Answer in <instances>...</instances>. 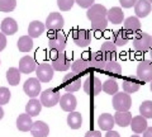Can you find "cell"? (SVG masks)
I'll return each mask as SVG.
<instances>
[{
  "mask_svg": "<svg viewBox=\"0 0 152 137\" xmlns=\"http://www.w3.org/2000/svg\"><path fill=\"white\" fill-rule=\"evenodd\" d=\"M67 45V40L66 36L61 32H50L48 34V48L51 52L53 53H60L64 52Z\"/></svg>",
  "mask_w": 152,
  "mask_h": 137,
  "instance_id": "cell-1",
  "label": "cell"
},
{
  "mask_svg": "<svg viewBox=\"0 0 152 137\" xmlns=\"http://www.w3.org/2000/svg\"><path fill=\"white\" fill-rule=\"evenodd\" d=\"M132 107L131 95L127 93H117L113 95V108L117 112H129Z\"/></svg>",
  "mask_w": 152,
  "mask_h": 137,
  "instance_id": "cell-2",
  "label": "cell"
},
{
  "mask_svg": "<svg viewBox=\"0 0 152 137\" xmlns=\"http://www.w3.org/2000/svg\"><path fill=\"white\" fill-rule=\"evenodd\" d=\"M133 48L137 52H148L151 50V36L145 32H138L132 41Z\"/></svg>",
  "mask_w": 152,
  "mask_h": 137,
  "instance_id": "cell-3",
  "label": "cell"
},
{
  "mask_svg": "<svg viewBox=\"0 0 152 137\" xmlns=\"http://www.w3.org/2000/svg\"><path fill=\"white\" fill-rule=\"evenodd\" d=\"M103 89V84L102 80L98 76H94V75H89V76L85 79L84 81V92L89 94V95H98V94L102 93Z\"/></svg>",
  "mask_w": 152,
  "mask_h": 137,
  "instance_id": "cell-4",
  "label": "cell"
},
{
  "mask_svg": "<svg viewBox=\"0 0 152 137\" xmlns=\"http://www.w3.org/2000/svg\"><path fill=\"white\" fill-rule=\"evenodd\" d=\"M60 93L57 89L53 88H50V89H46L45 92L41 93V104L45 105L47 108H52L55 107L56 104H58L60 102Z\"/></svg>",
  "mask_w": 152,
  "mask_h": 137,
  "instance_id": "cell-5",
  "label": "cell"
},
{
  "mask_svg": "<svg viewBox=\"0 0 152 137\" xmlns=\"http://www.w3.org/2000/svg\"><path fill=\"white\" fill-rule=\"evenodd\" d=\"M64 26H65L64 17L60 13H56V12H52L47 17L46 23H45L46 29H48L50 32H61Z\"/></svg>",
  "mask_w": 152,
  "mask_h": 137,
  "instance_id": "cell-6",
  "label": "cell"
},
{
  "mask_svg": "<svg viewBox=\"0 0 152 137\" xmlns=\"http://www.w3.org/2000/svg\"><path fill=\"white\" fill-rule=\"evenodd\" d=\"M51 66L56 71H66V70H69L71 67V60L65 52L53 53Z\"/></svg>",
  "mask_w": 152,
  "mask_h": 137,
  "instance_id": "cell-7",
  "label": "cell"
},
{
  "mask_svg": "<svg viewBox=\"0 0 152 137\" xmlns=\"http://www.w3.org/2000/svg\"><path fill=\"white\" fill-rule=\"evenodd\" d=\"M62 88L67 93L77 92L81 88V78L72 74H66L62 79Z\"/></svg>",
  "mask_w": 152,
  "mask_h": 137,
  "instance_id": "cell-8",
  "label": "cell"
},
{
  "mask_svg": "<svg viewBox=\"0 0 152 137\" xmlns=\"http://www.w3.org/2000/svg\"><path fill=\"white\" fill-rule=\"evenodd\" d=\"M72 41L77 47H88L91 43V33L88 29H75L72 32Z\"/></svg>",
  "mask_w": 152,
  "mask_h": 137,
  "instance_id": "cell-9",
  "label": "cell"
},
{
  "mask_svg": "<svg viewBox=\"0 0 152 137\" xmlns=\"http://www.w3.org/2000/svg\"><path fill=\"white\" fill-rule=\"evenodd\" d=\"M36 74H37V79L39 80L41 83H48V81L52 80V78H53L55 70L51 66V64L43 62V64L37 65Z\"/></svg>",
  "mask_w": 152,
  "mask_h": 137,
  "instance_id": "cell-10",
  "label": "cell"
},
{
  "mask_svg": "<svg viewBox=\"0 0 152 137\" xmlns=\"http://www.w3.org/2000/svg\"><path fill=\"white\" fill-rule=\"evenodd\" d=\"M137 78L140 81L151 83L152 81V64L148 61H141L137 66Z\"/></svg>",
  "mask_w": 152,
  "mask_h": 137,
  "instance_id": "cell-11",
  "label": "cell"
},
{
  "mask_svg": "<svg viewBox=\"0 0 152 137\" xmlns=\"http://www.w3.org/2000/svg\"><path fill=\"white\" fill-rule=\"evenodd\" d=\"M23 90L29 98H36L41 94V81L37 78H31L23 85Z\"/></svg>",
  "mask_w": 152,
  "mask_h": 137,
  "instance_id": "cell-12",
  "label": "cell"
},
{
  "mask_svg": "<svg viewBox=\"0 0 152 137\" xmlns=\"http://www.w3.org/2000/svg\"><path fill=\"white\" fill-rule=\"evenodd\" d=\"M107 8L102 5V4H94L93 7H90L86 12V17L90 22L98 21V19H103L107 18Z\"/></svg>",
  "mask_w": 152,
  "mask_h": 137,
  "instance_id": "cell-13",
  "label": "cell"
},
{
  "mask_svg": "<svg viewBox=\"0 0 152 137\" xmlns=\"http://www.w3.org/2000/svg\"><path fill=\"white\" fill-rule=\"evenodd\" d=\"M71 70H72V73L75 75L81 78L84 75H88L89 71L91 70V67H90L89 61L86 59H77L71 64Z\"/></svg>",
  "mask_w": 152,
  "mask_h": 137,
  "instance_id": "cell-14",
  "label": "cell"
},
{
  "mask_svg": "<svg viewBox=\"0 0 152 137\" xmlns=\"http://www.w3.org/2000/svg\"><path fill=\"white\" fill-rule=\"evenodd\" d=\"M86 60L89 61L90 67L95 70H103V67L107 64V60L100 51H98V52H89Z\"/></svg>",
  "mask_w": 152,
  "mask_h": 137,
  "instance_id": "cell-15",
  "label": "cell"
},
{
  "mask_svg": "<svg viewBox=\"0 0 152 137\" xmlns=\"http://www.w3.org/2000/svg\"><path fill=\"white\" fill-rule=\"evenodd\" d=\"M60 105L62 108V111L65 112H75V108L77 105V100H76V98L74 94L71 93H67V94H64L62 97L60 98Z\"/></svg>",
  "mask_w": 152,
  "mask_h": 137,
  "instance_id": "cell-16",
  "label": "cell"
},
{
  "mask_svg": "<svg viewBox=\"0 0 152 137\" xmlns=\"http://www.w3.org/2000/svg\"><path fill=\"white\" fill-rule=\"evenodd\" d=\"M123 23H124V24H123V29L129 36L137 34L138 32H141V23L137 17H128L127 19H124Z\"/></svg>",
  "mask_w": 152,
  "mask_h": 137,
  "instance_id": "cell-17",
  "label": "cell"
},
{
  "mask_svg": "<svg viewBox=\"0 0 152 137\" xmlns=\"http://www.w3.org/2000/svg\"><path fill=\"white\" fill-rule=\"evenodd\" d=\"M37 62L31 56H24L19 61V71L20 74H31L32 71H36Z\"/></svg>",
  "mask_w": 152,
  "mask_h": 137,
  "instance_id": "cell-18",
  "label": "cell"
},
{
  "mask_svg": "<svg viewBox=\"0 0 152 137\" xmlns=\"http://www.w3.org/2000/svg\"><path fill=\"white\" fill-rule=\"evenodd\" d=\"M107 19L108 22L113 23V24H121L124 22V13H123L122 8L119 7H113L107 12Z\"/></svg>",
  "mask_w": 152,
  "mask_h": 137,
  "instance_id": "cell-19",
  "label": "cell"
},
{
  "mask_svg": "<svg viewBox=\"0 0 152 137\" xmlns=\"http://www.w3.org/2000/svg\"><path fill=\"white\" fill-rule=\"evenodd\" d=\"M100 52L104 55L107 62L108 61H114L117 57V46L110 41H105L100 47Z\"/></svg>",
  "mask_w": 152,
  "mask_h": 137,
  "instance_id": "cell-20",
  "label": "cell"
},
{
  "mask_svg": "<svg viewBox=\"0 0 152 137\" xmlns=\"http://www.w3.org/2000/svg\"><path fill=\"white\" fill-rule=\"evenodd\" d=\"M31 133L33 137H47L50 133V128L43 121H36L32 125Z\"/></svg>",
  "mask_w": 152,
  "mask_h": 137,
  "instance_id": "cell-21",
  "label": "cell"
},
{
  "mask_svg": "<svg viewBox=\"0 0 152 137\" xmlns=\"http://www.w3.org/2000/svg\"><path fill=\"white\" fill-rule=\"evenodd\" d=\"M131 128L134 133L140 135V133H143V132L147 130V121L145 117L140 116H136V117H132V121H131Z\"/></svg>",
  "mask_w": 152,
  "mask_h": 137,
  "instance_id": "cell-22",
  "label": "cell"
},
{
  "mask_svg": "<svg viewBox=\"0 0 152 137\" xmlns=\"http://www.w3.org/2000/svg\"><path fill=\"white\" fill-rule=\"evenodd\" d=\"M98 126L100 127L103 131H112L113 127L115 126V122H114V117L109 113H103L98 117Z\"/></svg>",
  "mask_w": 152,
  "mask_h": 137,
  "instance_id": "cell-23",
  "label": "cell"
},
{
  "mask_svg": "<svg viewBox=\"0 0 152 137\" xmlns=\"http://www.w3.org/2000/svg\"><path fill=\"white\" fill-rule=\"evenodd\" d=\"M152 10V5L147 0H137L134 5V13L137 18H146Z\"/></svg>",
  "mask_w": 152,
  "mask_h": 137,
  "instance_id": "cell-24",
  "label": "cell"
},
{
  "mask_svg": "<svg viewBox=\"0 0 152 137\" xmlns=\"http://www.w3.org/2000/svg\"><path fill=\"white\" fill-rule=\"evenodd\" d=\"M122 86H123V90L127 94H132V93H136L137 90L140 89L141 84H140V80L129 76V78H124L122 80Z\"/></svg>",
  "mask_w": 152,
  "mask_h": 137,
  "instance_id": "cell-25",
  "label": "cell"
},
{
  "mask_svg": "<svg viewBox=\"0 0 152 137\" xmlns=\"http://www.w3.org/2000/svg\"><path fill=\"white\" fill-rule=\"evenodd\" d=\"M18 31V24L15 19L13 18H5L3 22H1V33L3 34H7V36H13Z\"/></svg>",
  "mask_w": 152,
  "mask_h": 137,
  "instance_id": "cell-26",
  "label": "cell"
},
{
  "mask_svg": "<svg viewBox=\"0 0 152 137\" xmlns=\"http://www.w3.org/2000/svg\"><path fill=\"white\" fill-rule=\"evenodd\" d=\"M45 29H46L45 23H42L39 21H33L28 26V36L31 38H37V37H41V34L45 32Z\"/></svg>",
  "mask_w": 152,
  "mask_h": 137,
  "instance_id": "cell-27",
  "label": "cell"
},
{
  "mask_svg": "<svg viewBox=\"0 0 152 137\" xmlns=\"http://www.w3.org/2000/svg\"><path fill=\"white\" fill-rule=\"evenodd\" d=\"M32 125H33V121H32V117L28 116L27 113L26 114H20L17 118V128L22 132H28L31 131L32 128Z\"/></svg>",
  "mask_w": 152,
  "mask_h": 137,
  "instance_id": "cell-28",
  "label": "cell"
},
{
  "mask_svg": "<svg viewBox=\"0 0 152 137\" xmlns=\"http://www.w3.org/2000/svg\"><path fill=\"white\" fill-rule=\"evenodd\" d=\"M132 121V113L129 112H117L114 114V122L119 127H127L131 125Z\"/></svg>",
  "mask_w": 152,
  "mask_h": 137,
  "instance_id": "cell-29",
  "label": "cell"
},
{
  "mask_svg": "<svg viewBox=\"0 0 152 137\" xmlns=\"http://www.w3.org/2000/svg\"><path fill=\"white\" fill-rule=\"evenodd\" d=\"M41 109H42V104L39 100H37L36 98H32L29 102L27 103L26 105V112L28 116L31 117H36L41 113Z\"/></svg>",
  "mask_w": 152,
  "mask_h": 137,
  "instance_id": "cell-30",
  "label": "cell"
},
{
  "mask_svg": "<svg viewBox=\"0 0 152 137\" xmlns=\"http://www.w3.org/2000/svg\"><path fill=\"white\" fill-rule=\"evenodd\" d=\"M103 71L112 76H122V66L115 61H108L103 67Z\"/></svg>",
  "mask_w": 152,
  "mask_h": 137,
  "instance_id": "cell-31",
  "label": "cell"
},
{
  "mask_svg": "<svg viewBox=\"0 0 152 137\" xmlns=\"http://www.w3.org/2000/svg\"><path fill=\"white\" fill-rule=\"evenodd\" d=\"M67 125L72 130H79L83 126V117L81 113L79 112H71L67 116Z\"/></svg>",
  "mask_w": 152,
  "mask_h": 137,
  "instance_id": "cell-32",
  "label": "cell"
},
{
  "mask_svg": "<svg viewBox=\"0 0 152 137\" xmlns=\"http://www.w3.org/2000/svg\"><path fill=\"white\" fill-rule=\"evenodd\" d=\"M129 41V34L124 31V29H119L114 33V37H113V43L115 46H119V47H123L128 43Z\"/></svg>",
  "mask_w": 152,
  "mask_h": 137,
  "instance_id": "cell-33",
  "label": "cell"
},
{
  "mask_svg": "<svg viewBox=\"0 0 152 137\" xmlns=\"http://www.w3.org/2000/svg\"><path fill=\"white\" fill-rule=\"evenodd\" d=\"M17 46L20 52H29L33 48V38H31L29 36H23L18 40Z\"/></svg>",
  "mask_w": 152,
  "mask_h": 137,
  "instance_id": "cell-34",
  "label": "cell"
},
{
  "mask_svg": "<svg viewBox=\"0 0 152 137\" xmlns=\"http://www.w3.org/2000/svg\"><path fill=\"white\" fill-rule=\"evenodd\" d=\"M103 92H105L109 95H114L118 93V83L114 78H109L108 80L103 83Z\"/></svg>",
  "mask_w": 152,
  "mask_h": 137,
  "instance_id": "cell-35",
  "label": "cell"
},
{
  "mask_svg": "<svg viewBox=\"0 0 152 137\" xmlns=\"http://www.w3.org/2000/svg\"><path fill=\"white\" fill-rule=\"evenodd\" d=\"M7 80L13 86H15V85L20 83V71H19V69H17V67L9 69L7 71Z\"/></svg>",
  "mask_w": 152,
  "mask_h": 137,
  "instance_id": "cell-36",
  "label": "cell"
},
{
  "mask_svg": "<svg viewBox=\"0 0 152 137\" xmlns=\"http://www.w3.org/2000/svg\"><path fill=\"white\" fill-rule=\"evenodd\" d=\"M140 114L142 117L147 118H152V102L151 100H145L142 102V104L140 105Z\"/></svg>",
  "mask_w": 152,
  "mask_h": 137,
  "instance_id": "cell-37",
  "label": "cell"
},
{
  "mask_svg": "<svg viewBox=\"0 0 152 137\" xmlns=\"http://www.w3.org/2000/svg\"><path fill=\"white\" fill-rule=\"evenodd\" d=\"M108 19L107 18H103V19H98L94 22H90L91 24V29L95 32H104L108 28Z\"/></svg>",
  "mask_w": 152,
  "mask_h": 137,
  "instance_id": "cell-38",
  "label": "cell"
},
{
  "mask_svg": "<svg viewBox=\"0 0 152 137\" xmlns=\"http://www.w3.org/2000/svg\"><path fill=\"white\" fill-rule=\"evenodd\" d=\"M17 7V0H0V12L9 13Z\"/></svg>",
  "mask_w": 152,
  "mask_h": 137,
  "instance_id": "cell-39",
  "label": "cell"
},
{
  "mask_svg": "<svg viewBox=\"0 0 152 137\" xmlns=\"http://www.w3.org/2000/svg\"><path fill=\"white\" fill-rule=\"evenodd\" d=\"M75 0H57V7L61 12H69L74 7Z\"/></svg>",
  "mask_w": 152,
  "mask_h": 137,
  "instance_id": "cell-40",
  "label": "cell"
},
{
  "mask_svg": "<svg viewBox=\"0 0 152 137\" xmlns=\"http://www.w3.org/2000/svg\"><path fill=\"white\" fill-rule=\"evenodd\" d=\"M10 92L9 89L5 88V86H1L0 88V105L3 104H8V102L10 100Z\"/></svg>",
  "mask_w": 152,
  "mask_h": 137,
  "instance_id": "cell-41",
  "label": "cell"
},
{
  "mask_svg": "<svg viewBox=\"0 0 152 137\" xmlns=\"http://www.w3.org/2000/svg\"><path fill=\"white\" fill-rule=\"evenodd\" d=\"M94 1L95 0H75V3L77 4L80 8H85V9H89L90 7H93Z\"/></svg>",
  "mask_w": 152,
  "mask_h": 137,
  "instance_id": "cell-42",
  "label": "cell"
},
{
  "mask_svg": "<svg viewBox=\"0 0 152 137\" xmlns=\"http://www.w3.org/2000/svg\"><path fill=\"white\" fill-rule=\"evenodd\" d=\"M119 3L123 8H132L136 5L137 0H119Z\"/></svg>",
  "mask_w": 152,
  "mask_h": 137,
  "instance_id": "cell-43",
  "label": "cell"
},
{
  "mask_svg": "<svg viewBox=\"0 0 152 137\" xmlns=\"http://www.w3.org/2000/svg\"><path fill=\"white\" fill-rule=\"evenodd\" d=\"M85 137H102V133L99 131L91 130V131H88L86 133H85Z\"/></svg>",
  "mask_w": 152,
  "mask_h": 137,
  "instance_id": "cell-44",
  "label": "cell"
},
{
  "mask_svg": "<svg viewBox=\"0 0 152 137\" xmlns=\"http://www.w3.org/2000/svg\"><path fill=\"white\" fill-rule=\"evenodd\" d=\"M7 46V38H5V34L0 33V51H3Z\"/></svg>",
  "mask_w": 152,
  "mask_h": 137,
  "instance_id": "cell-45",
  "label": "cell"
},
{
  "mask_svg": "<svg viewBox=\"0 0 152 137\" xmlns=\"http://www.w3.org/2000/svg\"><path fill=\"white\" fill-rule=\"evenodd\" d=\"M105 137H121V135L118 133L117 131H108L107 132V135H105Z\"/></svg>",
  "mask_w": 152,
  "mask_h": 137,
  "instance_id": "cell-46",
  "label": "cell"
},
{
  "mask_svg": "<svg viewBox=\"0 0 152 137\" xmlns=\"http://www.w3.org/2000/svg\"><path fill=\"white\" fill-rule=\"evenodd\" d=\"M143 137H152V127H147V130L143 132Z\"/></svg>",
  "mask_w": 152,
  "mask_h": 137,
  "instance_id": "cell-47",
  "label": "cell"
},
{
  "mask_svg": "<svg viewBox=\"0 0 152 137\" xmlns=\"http://www.w3.org/2000/svg\"><path fill=\"white\" fill-rule=\"evenodd\" d=\"M146 61H148V62L152 64V50L148 51V53H147V60Z\"/></svg>",
  "mask_w": 152,
  "mask_h": 137,
  "instance_id": "cell-48",
  "label": "cell"
},
{
  "mask_svg": "<svg viewBox=\"0 0 152 137\" xmlns=\"http://www.w3.org/2000/svg\"><path fill=\"white\" fill-rule=\"evenodd\" d=\"M3 117H4V109L0 105V119H3Z\"/></svg>",
  "mask_w": 152,
  "mask_h": 137,
  "instance_id": "cell-49",
  "label": "cell"
},
{
  "mask_svg": "<svg viewBox=\"0 0 152 137\" xmlns=\"http://www.w3.org/2000/svg\"><path fill=\"white\" fill-rule=\"evenodd\" d=\"M151 50H152V37H151Z\"/></svg>",
  "mask_w": 152,
  "mask_h": 137,
  "instance_id": "cell-50",
  "label": "cell"
},
{
  "mask_svg": "<svg viewBox=\"0 0 152 137\" xmlns=\"http://www.w3.org/2000/svg\"><path fill=\"white\" fill-rule=\"evenodd\" d=\"M131 137H140L138 135H134V136H131Z\"/></svg>",
  "mask_w": 152,
  "mask_h": 137,
  "instance_id": "cell-51",
  "label": "cell"
},
{
  "mask_svg": "<svg viewBox=\"0 0 152 137\" xmlns=\"http://www.w3.org/2000/svg\"><path fill=\"white\" fill-rule=\"evenodd\" d=\"M147 1H148L150 4H152V0H147Z\"/></svg>",
  "mask_w": 152,
  "mask_h": 137,
  "instance_id": "cell-52",
  "label": "cell"
},
{
  "mask_svg": "<svg viewBox=\"0 0 152 137\" xmlns=\"http://www.w3.org/2000/svg\"><path fill=\"white\" fill-rule=\"evenodd\" d=\"M151 92H152V81H151Z\"/></svg>",
  "mask_w": 152,
  "mask_h": 137,
  "instance_id": "cell-53",
  "label": "cell"
}]
</instances>
